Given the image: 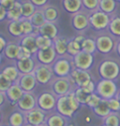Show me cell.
<instances>
[{"label":"cell","instance_id":"6da1fadb","mask_svg":"<svg viewBox=\"0 0 120 126\" xmlns=\"http://www.w3.org/2000/svg\"><path fill=\"white\" fill-rule=\"evenodd\" d=\"M80 106L81 104L77 100L74 92H71L65 96L58 97L55 108L58 113L70 119L73 116L76 111L79 110Z\"/></svg>","mask_w":120,"mask_h":126},{"label":"cell","instance_id":"7a4b0ae2","mask_svg":"<svg viewBox=\"0 0 120 126\" xmlns=\"http://www.w3.org/2000/svg\"><path fill=\"white\" fill-rule=\"evenodd\" d=\"M95 42L96 51L103 55H107L114 51L117 39L109 31L106 30L97 32L95 38Z\"/></svg>","mask_w":120,"mask_h":126},{"label":"cell","instance_id":"3957f363","mask_svg":"<svg viewBox=\"0 0 120 126\" xmlns=\"http://www.w3.org/2000/svg\"><path fill=\"white\" fill-rule=\"evenodd\" d=\"M50 92L58 97L65 96L69 92H73L77 86L70 76L68 77H54L49 83Z\"/></svg>","mask_w":120,"mask_h":126},{"label":"cell","instance_id":"277c9868","mask_svg":"<svg viewBox=\"0 0 120 126\" xmlns=\"http://www.w3.org/2000/svg\"><path fill=\"white\" fill-rule=\"evenodd\" d=\"M52 68L55 77H68L75 68L73 57L67 54L57 56L52 64Z\"/></svg>","mask_w":120,"mask_h":126},{"label":"cell","instance_id":"5b68a950","mask_svg":"<svg viewBox=\"0 0 120 126\" xmlns=\"http://www.w3.org/2000/svg\"><path fill=\"white\" fill-rule=\"evenodd\" d=\"M99 73L103 79L117 80L120 76V63L115 59H105L99 65Z\"/></svg>","mask_w":120,"mask_h":126},{"label":"cell","instance_id":"8992f818","mask_svg":"<svg viewBox=\"0 0 120 126\" xmlns=\"http://www.w3.org/2000/svg\"><path fill=\"white\" fill-rule=\"evenodd\" d=\"M111 16L100 9L89 13L90 27L96 32H103L108 29Z\"/></svg>","mask_w":120,"mask_h":126},{"label":"cell","instance_id":"52a82bcc","mask_svg":"<svg viewBox=\"0 0 120 126\" xmlns=\"http://www.w3.org/2000/svg\"><path fill=\"white\" fill-rule=\"evenodd\" d=\"M71 26L77 35H85L90 29L89 12L85 9L71 15Z\"/></svg>","mask_w":120,"mask_h":126},{"label":"cell","instance_id":"ba28073f","mask_svg":"<svg viewBox=\"0 0 120 126\" xmlns=\"http://www.w3.org/2000/svg\"><path fill=\"white\" fill-rule=\"evenodd\" d=\"M118 87L114 81L109 79H101L95 87V91L102 99L108 100L116 96Z\"/></svg>","mask_w":120,"mask_h":126},{"label":"cell","instance_id":"9c48e42d","mask_svg":"<svg viewBox=\"0 0 120 126\" xmlns=\"http://www.w3.org/2000/svg\"><path fill=\"white\" fill-rule=\"evenodd\" d=\"M37 82L41 85H49L52 79L55 77L52 65H46L37 63L33 71Z\"/></svg>","mask_w":120,"mask_h":126},{"label":"cell","instance_id":"30bf717a","mask_svg":"<svg viewBox=\"0 0 120 126\" xmlns=\"http://www.w3.org/2000/svg\"><path fill=\"white\" fill-rule=\"evenodd\" d=\"M26 123L33 126H40L44 125L47 120V112L43 110L38 106L24 113Z\"/></svg>","mask_w":120,"mask_h":126},{"label":"cell","instance_id":"8fae6325","mask_svg":"<svg viewBox=\"0 0 120 126\" xmlns=\"http://www.w3.org/2000/svg\"><path fill=\"white\" fill-rule=\"evenodd\" d=\"M58 96L52 92H44L37 98V106L46 112L54 110L56 107Z\"/></svg>","mask_w":120,"mask_h":126},{"label":"cell","instance_id":"7c38bea8","mask_svg":"<svg viewBox=\"0 0 120 126\" xmlns=\"http://www.w3.org/2000/svg\"><path fill=\"white\" fill-rule=\"evenodd\" d=\"M73 63L76 68L89 71L94 63V54L81 50L73 56Z\"/></svg>","mask_w":120,"mask_h":126},{"label":"cell","instance_id":"4fadbf2b","mask_svg":"<svg viewBox=\"0 0 120 126\" xmlns=\"http://www.w3.org/2000/svg\"><path fill=\"white\" fill-rule=\"evenodd\" d=\"M33 56L35 57L37 63L46 65H52L58 55L56 54L54 48H53V46L52 45L47 49H38Z\"/></svg>","mask_w":120,"mask_h":126},{"label":"cell","instance_id":"5bb4252c","mask_svg":"<svg viewBox=\"0 0 120 126\" xmlns=\"http://www.w3.org/2000/svg\"><path fill=\"white\" fill-rule=\"evenodd\" d=\"M70 77L72 78L75 85L79 87L86 86L89 82L92 81V77L88 70H82L76 68L72 71Z\"/></svg>","mask_w":120,"mask_h":126},{"label":"cell","instance_id":"9a60e30c","mask_svg":"<svg viewBox=\"0 0 120 126\" xmlns=\"http://www.w3.org/2000/svg\"><path fill=\"white\" fill-rule=\"evenodd\" d=\"M23 113L29 111L37 106V99L33 92H24L22 97L16 104Z\"/></svg>","mask_w":120,"mask_h":126},{"label":"cell","instance_id":"2e32d148","mask_svg":"<svg viewBox=\"0 0 120 126\" xmlns=\"http://www.w3.org/2000/svg\"><path fill=\"white\" fill-rule=\"evenodd\" d=\"M16 82L25 92H32L38 83L33 73L21 74Z\"/></svg>","mask_w":120,"mask_h":126},{"label":"cell","instance_id":"e0dca14e","mask_svg":"<svg viewBox=\"0 0 120 126\" xmlns=\"http://www.w3.org/2000/svg\"><path fill=\"white\" fill-rule=\"evenodd\" d=\"M14 61H15V65L16 66L17 69L19 70L21 74L33 73L37 63L34 56L22 59H16Z\"/></svg>","mask_w":120,"mask_h":126},{"label":"cell","instance_id":"ac0fdd59","mask_svg":"<svg viewBox=\"0 0 120 126\" xmlns=\"http://www.w3.org/2000/svg\"><path fill=\"white\" fill-rule=\"evenodd\" d=\"M36 32L37 34L44 35V36L48 37L51 40H53L55 37L59 35V31H58L56 23L47 22V21L38 30H36Z\"/></svg>","mask_w":120,"mask_h":126},{"label":"cell","instance_id":"d6986e66","mask_svg":"<svg viewBox=\"0 0 120 126\" xmlns=\"http://www.w3.org/2000/svg\"><path fill=\"white\" fill-rule=\"evenodd\" d=\"M36 35H37V33L35 32V33H33V34L22 35V37L18 38V39H19L18 44H19L20 46L27 48L33 55H34L37 52V50H38V48H37V46H36Z\"/></svg>","mask_w":120,"mask_h":126},{"label":"cell","instance_id":"ffe728a7","mask_svg":"<svg viewBox=\"0 0 120 126\" xmlns=\"http://www.w3.org/2000/svg\"><path fill=\"white\" fill-rule=\"evenodd\" d=\"M44 17L47 22L57 23L60 18V11L57 6L51 3H47L42 8Z\"/></svg>","mask_w":120,"mask_h":126},{"label":"cell","instance_id":"44dd1931","mask_svg":"<svg viewBox=\"0 0 120 126\" xmlns=\"http://www.w3.org/2000/svg\"><path fill=\"white\" fill-rule=\"evenodd\" d=\"M24 92H25L21 88V87L18 85L17 82H13L11 85V87L6 91L5 94L7 99L9 101L12 102L13 104H16L17 101L22 97Z\"/></svg>","mask_w":120,"mask_h":126},{"label":"cell","instance_id":"7402d4cb","mask_svg":"<svg viewBox=\"0 0 120 126\" xmlns=\"http://www.w3.org/2000/svg\"><path fill=\"white\" fill-rule=\"evenodd\" d=\"M119 3L116 0H99V9L113 16L118 13Z\"/></svg>","mask_w":120,"mask_h":126},{"label":"cell","instance_id":"603a6c76","mask_svg":"<svg viewBox=\"0 0 120 126\" xmlns=\"http://www.w3.org/2000/svg\"><path fill=\"white\" fill-rule=\"evenodd\" d=\"M63 8L70 15L83 9L81 0H61Z\"/></svg>","mask_w":120,"mask_h":126},{"label":"cell","instance_id":"cb8c5ba5","mask_svg":"<svg viewBox=\"0 0 120 126\" xmlns=\"http://www.w3.org/2000/svg\"><path fill=\"white\" fill-rule=\"evenodd\" d=\"M68 39L63 35H58L53 40V46L58 56L64 55L67 54Z\"/></svg>","mask_w":120,"mask_h":126},{"label":"cell","instance_id":"d4e9b609","mask_svg":"<svg viewBox=\"0 0 120 126\" xmlns=\"http://www.w3.org/2000/svg\"><path fill=\"white\" fill-rule=\"evenodd\" d=\"M67 120L59 113H53L47 116L45 125L47 126H66L68 124Z\"/></svg>","mask_w":120,"mask_h":126},{"label":"cell","instance_id":"484cf974","mask_svg":"<svg viewBox=\"0 0 120 126\" xmlns=\"http://www.w3.org/2000/svg\"><path fill=\"white\" fill-rule=\"evenodd\" d=\"M19 47L20 45L18 44V42L9 41L4 49L3 54L10 60H16V57H17L18 50H19Z\"/></svg>","mask_w":120,"mask_h":126},{"label":"cell","instance_id":"4316f807","mask_svg":"<svg viewBox=\"0 0 120 126\" xmlns=\"http://www.w3.org/2000/svg\"><path fill=\"white\" fill-rule=\"evenodd\" d=\"M8 33L12 36L16 38H20L23 35L22 22L20 20H13L8 21Z\"/></svg>","mask_w":120,"mask_h":126},{"label":"cell","instance_id":"83f0119b","mask_svg":"<svg viewBox=\"0 0 120 126\" xmlns=\"http://www.w3.org/2000/svg\"><path fill=\"white\" fill-rule=\"evenodd\" d=\"M29 20L30 21V22H31V24L33 25V27H35L36 32V30H38L39 28L42 25H44V22H46L42 8H37L36 12L30 16Z\"/></svg>","mask_w":120,"mask_h":126},{"label":"cell","instance_id":"f1b7e54d","mask_svg":"<svg viewBox=\"0 0 120 126\" xmlns=\"http://www.w3.org/2000/svg\"><path fill=\"white\" fill-rule=\"evenodd\" d=\"M116 39L120 38V15L116 13L111 16L109 25L107 29Z\"/></svg>","mask_w":120,"mask_h":126},{"label":"cell","instance_id":"f546056e","mask_svg":"<svg viewBox=\"0 0 120 126\" xmlns=\"http://www.w3.org/2000/svg\"><path fill=\"white\" fill-rule=\"evenodd\" d=\"M22 17V3L20 1H16L14 6L7 12V19L8 21L20 20Z\"/></svg>","mask_w":120,"mask_h":126},{"label":"cell","instance_id":"4dcf8cb0","mask_svg":"<svg viewBox=\"0 0 120 126\" xmlns=\"http://www.w3.org/2000/svg\"><path fill=\"white\" fill-rule=\"evenodd\" d=\"M2 73L13 82H17V80L19 79L21 76L19 70L17 69V68H16V66L15 64L7 66V67H5L3 69Z\"/></svg>","mask_w":120,"mask_h":126},{"label":"cell","instance_id":"1f68e13d","mask_svg":"<svg viewBox=\"0 0 120 126\" xmlns=\"http://www.w3.org/2000/svg\"><path fill=\"white\" fill-rule=\"evenodd\" d=\"M92 110L96 115L100 116V117L103 118V119L106 117V116L111 112L109 106H108L107 100H105V99L101 100V101L99 103L98 106H95V107L92 109Z\"/></svg>","mask_w":120,"mask_h":126},{"label":"cell","instance_id":"d6a6232c","mask_svg":"<svg viewBox=\"0 0 120 126\" xmlns=\"http://www.w3.org/2000/svg\"><path fill=\"white\" fill-rule=\"evenodd\" d=\"M10 126H22L26 124L25 115L22 111H15L9 117Z\"/></svg>","mask_w":120,"mask_h":126},{"label":"cell","instance_id":"836d02e7","mask_svg":"<svg viewBox=\"0 0 120 126\" xmlns=\"http://www.w3.org/2000/svg\"><path fill=\"white\" fill-rule=\"evenodd\" d=\"M22 3V17L28 18L30 17V16L36 12L37 8L29 0L21 1Z\"/></svg>","mask_w":120,"mask_h":126},{"label":"cell","instance_id":"e575fe53","mask_svg":"<svg viewBox=\"0 0 120 126\" xmlns=\"http://www.w3.org/2000/svg\"><path fill=\"white\" fill-rule=\"evenodd\" d=\"M73 92L77 100L81 105H86V102H87L89 97H90L91 94L87 91H86L83 87H77L73 91Z\"/></svg>","mask_w":120,"mask_h":126},{"label":"cell","instance_id":"d590c367","mask_svg":"<svg viewBox=\"0 0 120 126\" xmlns=\"http://www.w3.org/2000/svg\"><path fill=\"white\" fill-rule=\"evenodd\" d=\"M81 50V44L76 40L73 38L68 40L67 47V54L71 56H75L77 53Z\"/></svg>","mask_w":120,"mask_h":126},{"label":"cell","instance_id":"8d00e7d4","mask_svg":"<svg viewBox=\"0 0 120 126\" xmlns=\"http://www.w3.org/2000/svg\"><path fill=\"white\" fill-rule=\"evenodd\" d=\"M81 50L90 54H95L96 52L95 39L91 37H85L81 43Z\"/></svg>","mask_w":120,"mask_h":126},{"label":"cell","instance_id":"74e56055","mask_svg":"<svg viewBox=\"0 0 120 126\" xmlns=\"http://www.w3.org/2000/svg\"><path fill=\"white\" fill-rule=\"evenodd\" d=\"M36 42L38 49H44L50 47L53 45V40L44 36V35L37 34L36 37Z\"/></svg>","mask_w":120,"mask_h":126},{"label":"cell","instance_id":"f35d334b","mask_svg":"<svg viewBox=\"0 0 120 126\" xmlns=\"http://www.w3.org/2000/svg\"><path fill=\"white\" fill-rule=\"evenodd\" d=\"M104 123L108 126H120V117L118 112H110L104 118Z\"/></svg>","mask_w":120,"mask_h":126},{"label":"cell","instance_id":"ab89813d","mask_svg":"<svg viewBox=\"0 0 120 126\" xmlns=\"http://www.w3.org/2000/svg\"><path fill=\"white\" fill-rule=\"evenodd\" d=\"M21 22H22V33L23 35L33 34L36 32V29L33 27L30 21L28 18H21Z\"/></svg>","mask_w":120,"mask_h":126},{"label":"cell","instance_id":"60d3db41","mask_svg":"<svg viewBox=\"0 0 120 126\" xmlns=\"http://www.w3.org/2000/svg\"><path fill=\"white\" fill-rule=\"evenodd\" d=\"M83 9L89 13L99 9V0H81Z\"/></svg>","mask_w":120,"mask_h":126},{"label":"cell","instance_id":"b9f144b4","mask_svg":"<svg viewBox=\"0 0 120 126\" xmlns=\"http://www.w3.org/2000/svg\"><path fill=\"white\" fill-rule=\"evenodd\" d=\"M102 98L96 93V92H93L91 94L90 97H89L87 102H86V106L91 109H94L95 106H97L99 103L101 101Z\"/></svg>","mask_w":120,"mask_h":126},{"label":"cell","instance_id":"7bdbcfd3","mask_svg":"<svg viewBox=\"0 0 120 126\" xmlns=\"http://www.w3.org/2000/svg\"><path fill=\"white\" fill-rule=\"evenodd\" d=\"M13 83V82H11L3 73L0 72V92H6Z\"/></svg>","mask_w":120,"mask_h":126},{"label":"cell","instance_id":"ee69618b","mask_svg":"<svg viewBox=\"0 0 120 126\" xmlns=\"http://www.w3.org/2000/svg\"><path fill=\"white\" fill-rule=\"evenodd\" d=\"M107 102L111 112H119V111H120V101L116 96L110 99H108Z\"/></svg>","mask_w":120,"mask_h":126},{"label":"cell","instance_id":"f6af8a7d","mask_svg":"<svg viewBox=\"0 0 120 126\" xmlns=\"http://www.w3.org/2000/svg\"><path fill=\"white\" fill-rule=\"evenodd\" d=\"M31 56H33V54L30 53L27 48L20 46L16 59H26V58H29V57H31Z\"/></svg>","mask_w":120,"mask_h":126},{"label":"cell","instance_id":"bcb514c9","mask_svg":"<svg viewBox=\"0 0 120 126\" xmlns=\"http://www.w3.org/2000/svg\"><path fill=\"white\" fill-rule=\"evenodd\" d=\"M17 0H0V4L6 9L7 11H8L9 9H11L14 6Z\"/></svg>","mask_w":120,"mask_h":126},{"label":"cell","instance_id":"7dc6e473","mask_svg":"<svg viewBox=\"0 0 120 126\" xmlns=\"http://www.w3.org/2000/svg\"><path fill=\"white\" fill-rule=\"evenodd\" d=\"M29 1L31 2L37 8H42L47 3H49V0H29Z\"/></svg>","mask_w":120,"mask_h":126},{"label":"cell","instance_id":"c3c4849f","mask_svg":"<svg viewBox=\"0 0 120 126\" xmlns=\"http://www.w3.org/2000/svg\"><path fill=\"white\" fill-rule=\"evenodd\" d=\"M8 44V40L3 35H0V54H3L5 47Z\"/></svg>","mask_w":120,"mask_h":126},{"label":"cell","instance_id":"681fc988","mask_svg":"<svg viewBox=\"0 0 120 126\" xmlns=\"http://www.w3.org/2000/svg\"><path fill=\"white\" fill-rule=\"evenodd\" d=\"M7 12L8 11L0 4V22L7 19Z\"/></svg>","mask_w":120,"mask_h":126},{"label":"cell","instance_id":"f907efd6","mask_svg":"<svg viewBox=\"0 0 120 126\" xmlns=\"http://www.w3.org/2000/svg\"><path fill=\"white\" fill-rule=\"evenodd\" d=\"M6 100H8V99H7L5 92H0V107H1V106L5 103Z\"/></svg>","mask_w":120,"mask_h":126},{"label":"cell","instance_id":"816d5d0a","mask_svg":"<svg viewBox=\"0 0 120 126\" xmlns=\"http://www.w3.org/2000/svg\"><path fill=\"white\" fill-rule=\"evenodd\" d=\"M114 51L116 52L117 54L119 55V57L120 58V38H119V39H118V40H117V42H116V46H115Z\"/></svg>","mask_w":120,"mask_h":126},{"label":"cell","instance_id":"f5cc1de1","mask_svg":"<svg viewBox=\"0 0 120 126\" xmlns=\"http://www.w3.org/2000/svg\"><path fill=\"white\" fill-rule=\"evenodd\" d=\"M116 96H117V98L119 99V101H120V89L118 90V92H117V94H116Z\"/></svg>","mask_w":120,"mask_h":126},{"label":"cell","instance_id":"db71d44e","mask_svg":"<svg viewBox=\"0 0 120 126\" xmlns=\"http://www.w3.org/2000/svg\"><path fill=\"white\" fill-rule=\"evenodd\" d=\"M2 119H3V116H2V112H1V110H0V124L2 122Z\"/></svg>","mask_w":120,"mask_h":126},{"label":"cell","instance_id":"11a10c76","mask_svg":"<svg viewBox=\"0 0 120 126\" xmlns=\"http://www.w3.org/2000/svg\"><path fill=\"white\" fill-rule=\"evenodd\" d=\"M2 60H3V54H0V63H1Z\"/></svg>","mask_w":120,"mask_h":126},{"label":"cell","instance_id":"9f6ffc18","mask_svg":"<svg viewBox=\"0 0 120 126\" xmlns=\"http://www.w3.org/2000/svg\"><path fill=\"white\" fill-rule=\"evenodd\" d=\"M22 126H33V125H30V124H28V123H26L25 125H23Z\"/></svg>","mask_w":120,"mask_h":126},{"label":"cell","instance_id":"6f0895ef","mask_svg":"<svg viewBox=\"0 0 120 126\" xmlns=\"http://www.w3.org/2000/svg\"><path fill=\"white\" fill-rule=\"evenodd\" d=\"M40 126H47V125H45V124H44V125H40Z\"/></svg>","mask_w":120,"mask_h":126},{"label":"cell","instance_id":"680465c9","mask_svg":"<svg viewBox=\"0 0 120 126\" xmlns=\"http://www.w3.org/2000/svg\"><path fill=\"white\" fill-rule=\"evenodd\" d=\"M116 1L118 2V3H120V0H116Z\"/></svg>","mask_w":120,"mask_h":126},{"label":"cell","instance_id":"91938a15","mask_svg":"<svg viewBox=\"0 0 120 126\" xmlns=\"http://www.w3.org/2000/svg\"><path fill=\"white\" fill-rule=\"evenodd\" d=\"M103 126H108V125H105V124H104V125H103Z\"/></svg>","mask_w":120,"mask_h":126}]
</instances>
